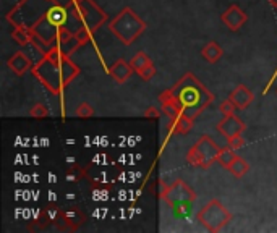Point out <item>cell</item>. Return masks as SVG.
I'll return each mask as SVG.
<instances>
[{
    "instance_id": "6da1fadb",
    "label": "cell",
    "mask_w": 277,
    "mask_h": 233,
    "mask_svg": "<svg viewBox=\"0 0 277 233\" xmlns=\"http://www.w3.org/2000/svg\"><path fill=\"white\" fill-rule=\"evenodd\" d=\"M109 26H110V31L125 45H130L143 31L146 30L145 21H141L138 15L133 10H130V8H123V10L110 21Z\"/></svg>"
},
{
    "instance_id": "7a4b0ae2",
    "label": "cell",
    "mask_w": 277,
    "mask_h": 233,
    "mask_svg": "<svg viewBox=\"0 0 277 233\" xmlns=\"http://www.w3.org/2000/svg\"><path fill=\"white\" fill-rule=\"evenodd\" d=\"M219 151H221V147L214 143V139L211 136L204 135L199 138L198 143L188 151L187 161L195 167L207 169V167H211L214 162H217Z\"/></svg>"
},
{
    "instance_id": "3957f363",
    "label": "cell",
    "mask_w": 277,
    "mask_h": 233,
    "mask_svg": "<svg viewBox=\"0 0 277 233\" xmlns=\"http://www.w3.org/2000/svg\"><path fill=\"white\" fill-rule=\"evenodd\" d=\"M196 219L198 222H201V225H204L209 231H219L230 222L232 214L225 209L224 204H221L217 199H213L198 212Z\"/></svg>"
},
{
    "instance_id": "277c9868",
    "label": "cell",
    "mask_w": 277,
    "mask_h": 233,
    "mask_svg": "<svg viewBox=\"0 0 277 233\" xmlns=\"http://www.w3.org/2000/svg\"><path fill=\"white\" fill-rule=\"evenodd\" d=\"M164 199L172 206L178 202H193L196 199V193L185 182H175L164 193Z\"/></svg>"
},
{
    "instance_id": "5b68a950",
    "label": "cell",
    "mask_w": 277,
    "mask_h": 233,
    "mask_svg": "<svg viewBox=\"0 0 277 233\" xmlns=\"http://www.w3.org/2000/svg\"><path fill=\"white\" fill-rule=\"evenodd\" d=\"M76 2H80V12L83 13V21L88 24L91 31H96L98 26L106 20V13H102L89 0H76Z\"/></svg>"
},
{
    "instance_id": "8992f818",
    "label": "cell",
    "mask_w": 277,
    "mask_h": 233,
    "mask_svg": "<svg viewBox=\"0 0 277 233\" xmlns=\"http://www.w3.org/2000/svg\"><path fill=\"white\" fill-rule=\"evenodd\" d=\"M245 123L242 122L240 118H238L235 114L232 115H227L224 117L221 122L217 123V130L221 132L227 139H230V138H235V136H240L243 135L245 132Z\"/></svg>"
},
{
    "instance_id": "52a82bcc",
    "label": "cell",
    "mask_w": 277,
    "mask_h": 233,
    "mask_svg": "<svg viewBox=\"0 0 277 233\" xmlns=\"http://www.w3.org/2000/svg\"><path fill=\"white\" fill-rule=\"evenodd\" d=\"M222 23L228 28L230 31H238L240 28L246 23L248 15L242 10L238 5H230L221 16Z\"/></svg>"
},
{
    "instance_id": "ba28073f",
    "label": "cell",
    "mask_w": 277,
    "mask_h": 233,
    "mask_svg": "<svg viewBox=\"0 0 277 233\" xmlns=\"http://www.w3.org/2000/svg\"><path fill=\"white\" fill-rule=\"evenodd\" d=\"M228 99L234 102L237 110H243L251 106V102L255 100V96L250 88H246L245 85H238L230 94H228Z\"/></svg>"
},
{
    "instance_id": "9c48e42d",
    "label": "cell",
    "mask_w": 277,
    "mask_h": 233,
    "mask_svg": "<svg viewBox=\"0 0 277 233\" xmlns=\"http://www.w3.org/2000/svg\"><path fill=\"white\" fill-rule=\"evenodd\" d=\"M33 33H34L36 37H39L41 41H44V42H51L52 39L55 41L57 33H59V26L52 24V23L45 18V15H44L42 20H39V23H37V24L34 26Z\"/></svg>"
},
{
    "instance_id": "30bf717a",
    "label": "cell",
    "mask_w": 277,
    "mask_h": 233,
    "mask_svg": "<svg viewBox=\"0 0 277 233\" xmlns=\"http://www.w3.org/2000/svg\"><path fill=\"white\" fill-rule=\"evenodd\" d=\"M133 71H135V70L131 68V63H127L123 59H120V60H117L110 67L109 74H110L112 80L116 81V83H119V85H123V83H125L127 80H130Z\"/></svg>"
},
{
    "instance_id": "8fae6325",
    "label": "cell",
    "mask_w": 277,
    "mask_h": 233,
    "mask_svg": "<svg viewBox=\"0 0 277 233\" xmlns=\"http://www.w3.org/2000/svg\"><path fill=\"white\" fill-rule=\"evenodd\" d=\"M8 67H10V70L18 74V76H21V74H25L28 70L31 68V60L30 57L25 54V52H16L13 54V57L8 59Z\"/></svg>"
},
{
    "instance_id": "7c38bea8",
    "label": "cell",
    "mask_w": 277,
    "mask_h": 233,
    "mask_svg": "<svg viewBox=\"0 0 277 233\" xmlns=\"http://www.w3.org/2000/svg\"><path fill=\"white\" fill-rule=\"evenodd\" d=\"M68 12L65 10V7H62L60 4L59 5H54L52 8H49L47 10V13H45V18L49 20L52 24H55V26H65L66 24V21H68Z\"/></svg>"
},
{
    "instance_id": "4fadbf2b",
    "label": "cell",
    "mask_w": 277,
    "mask_h": 233,
    "mask_svg": "<svg viewBox=\"0 0 277 233\" xmlns=\"http://www.w3.org/2000/svg\"><path fill=\"white\" fill-rule=\"evenodd\" d=\"M192 126H193V118H190L187 115H180L172 120L170 132L172 135H187L188 132H192Z\"/></svg>"
},
{
    "instance_id": "5bb4252c",
    "label": "cell",
    "mask_w": 277,
    "mask_h": 233,
    "mask_svg": "<svg viewBox=\"0 0 277 233\" xmlns=\"http://www.w3.org/2000/svg\"><path fill=\"white\" fill-rule=\"evenodd\" d=\"M203 57H204V60H207L209 63H216L219 59L222 57V54H224V50H222V47H219L217 45V42H214V41H211V42H207L204 47H203Z\"/></svg>"
},
{
    "instance_id": "9a60e30c",
    "label": "cell",
    "mask_w": 277,
    "mask_h": 233,
    "mask_svg": "<svg viewBox=\"0 0 277 233\" xmlns=\"http://www.w3.org/2000/svg\"><path fill=\"white\" fill-rule=\"evenodd\" d=\"M228 172H230L235 178H242L243 175H246L248 172H250V164H248L243 157H240V156H237L235 157V161L230 164V167L227 169Z\"/></svg>"
},
{
    "instance_id": "2e32d148",
    "label": "cell",
    "mask_w": 277,
    "mask_h": 233,
    "mask_svg": "<svg viewBox=\"0 0 277 233\" xmlns=\"http://www.w3.org/2000/svg\"><path fill=\"white\" fill-rule=\"evenodd\" d=\"M235 157H237V154H235L234 149H232V147H228V146H225V147L221 149V151H219L217 162L221 164L222 167H225V169H228V167H230V164L235 161Z\"/></svg>"
},
{
    "instance_id": "e0dca14e",
    "label": "cell",
    "mask_w": 277,
    "mask_h": 233,
    "mask_svg": "<svg viewBox=\"0 0 277 233\" xmlns=\"http://www.w3.org/2000/svg\"><path fill=\"white\" fill-rule=\"evenodd\" d=\"M130 63H131V68L138 73L140 70H143L145 67H148V65H151L152 62H151L149 55H148L146 52H138V54L135 55V57L131 59Z\"/></svg>"
},
{
    "instance_id": "ac0fdd59",
    "label": "cell",
    "mask_w": 277,
    "mask_h": 233,
    "mask_svg": "<svg viewBox=\"0 0 277 233\" xmlns=\"http://www.w3.org/2000/svg\"><path fill=\"white\" fill-rule=\"evenodd\" d=\"M33 36H34V33L26 31L25 28H16V30L12 33L13 41H16L20 45H26V44H30V41L33 39Z\"/></svg>"
},
{
    "instance_id": "d6986e66",
    "label": "cell",
    "mask_w": 277,
    "mask_h": 233,
    "mask_svg": "<svg viewBox=\"0 0 277 233\" xmlns=\"http://www.w3.org/2000/svg\"><path fill=\"white\" fill-rule=\"evenodd\" d=\"M59 45H60V49H62V52H63L65 55H70L75 49H78V47H80L81 42L78 41V37H76V36L73 34L68 41L63 42V44H59Z\"/></svg>"
},
{
    "instance_id": "ffe728a7",
    "label": "cell",
    "mask_w": 277,
    "mask_h": 233,
    "mask_svg": "<svg viewBox=\"0 0 277 233\" xmlns=\"http://www.w3.org/2000/svg\"><path fill=\"white\" fill-rule=\"evenodd\" d=\"M94 115V110L89 104H86V102H81L76 109V117L78 118H91Z\"/></svg>"
},
{
    "instance_id": "44dd1931",
    "label": "cell",
    "mask_w": 277,
    "mask_h": 233,
    "mask_svg": "<svg viewBox=\"0 0 277 233\" xmlns=\"http://www.w3.org/2000/svg\"><path fill=\"white\" fill-rule=\"evenodd\" d=\"M235 110H237V107L234 106V102L230 99H225L224 102H221V106H219V112H221L224 117L235 114Z\"/></svg>"
},
{
    "instance_id": "7402d4cb",
    "label": "cell",
    "mask_w": 277,
    "mask_h": 233,
    "mask_svg": "<svg viewBox=\"0 0 277 233\" xmlns=\"http://www.w3.org/2000/svg\"><path fill=\"white\" fill-rule=\"evenodd\" d=\"M30 115H31L33 118H44V117L49 115V110H47V107L42 106V104H36V106L30 110Z\"/></svg>"
},
{
    "instance_id": "603a6c76",
    "label": "cell",
    "mask_w": 277,
    "mask_h": 233,
    "mask_svg": "<svg viewBox=\"0 0 277 233\" xmlns=\"http://www.w3.org/2000/svg\"><path fill=\"white\" fill-rule=\"evenodd\" d=\"M138 74H140V76H141L143 80H145V81H149V80L156 74V67L151 63V65H148V67L143 68V70H140Z\"/></svg>"
},
{
    "instance_id": "cb8c5ba5",
    "label": "cell",
    "mask_w": 277,
    "mask_h": 233,
    "mask_svg": "<svg viewBox=\"0 0 277 233\" xmlns=\"http://www.w3.org/2000/svg\"><path fill=\"white\" fill-rule=\"evenodd\" d=\"M243 144H245V139H243L242 135H240V136H235V138H230V139L227 141V146L232 147L234 151H237V149H242Z\"/></svg>"
},
{
    "instance_id": "d4e9b609",
    "label": "cell",
    "mask_w": 277,
    "mask_h": 233,
    "mask_svg": "<svg viewBox=\"0 0 277 233\" xmlns=\"http://www.w3.org/2000/svg\"><path fill=\"white\" fill-rule=\"evenodd\" d=\"M145 117H146V118H152V117L157 118V117H159V110H157L154 106H152V107H149V109L145 112Z\"/></svg>"
},
{
    "instance_id": "484cf974",
    "label": "cell",
    "mask_w": 277,
    "mask_h": 233,
    "mask_svg": "<svg viewBox=\"0 0 277 233\" xmlns=\"http://www.w3.org/2000/svg\"><path fill=\"white\" fill-rule=\"evenodd\" d=\"M269 4H271L274 8H277V0H269Z\"/></svg>"
},
{
    "instance_id": "4316f807",
    "label": "cell",
    "mask_w": 277,
    "mask_h": 233,
    "mask_svg": "<svg viewBox=\"0 0 277 233\" xmlns=\"http://www.w3.org/2000/svg\"><path fill=\"white\" fill-rule=\"evenodd\" d=\"M275 92H277V89H275Z\"/></svg>"
}]
</instances>
